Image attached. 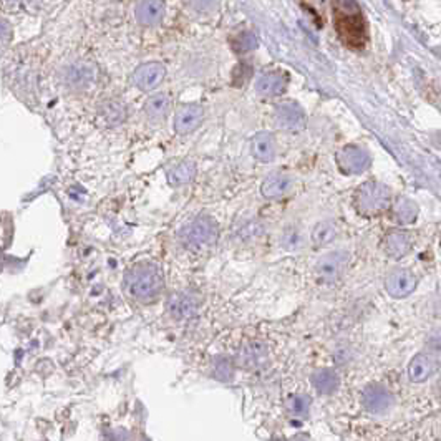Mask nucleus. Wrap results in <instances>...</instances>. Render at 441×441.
<instances>
[{"instance_id":"aec40b11","label":"nucleus","mask_w":441,"mask_h":441,"mask_svg":"<svg viewBox=\"0 0 441 441\" xmlns=\"http://www.w3.org/2000/svg\"><path fill=\"white\" fill-rule=\"evenodd\" d=\"M237 360L244 368L261 367L267 360V347L262 342H249L239 352Z\"/></svg>"},{"instance_id":"9b49d317","label":"nucleus","mask_w":441,"mask_h":441,"mask_svg":"<svg viewBox=\"0 0 441 441\" xmlns=\"http://www.w3.org/2000/svg\"><path fill=\"white\" fill-rule=\"evenodd\" d=\"M64 83L71 90H85L93 83L95 69L86 61H75L64 70Z\"/></svg>"},{"instance_id":"39448f33","label":"nucleus","mask_w":441,"mask_h":441,"mask_svg":"<svg viewBox=\"0 0 441 441\" xmlns=\"http://www.w3.org/2000/svg\"><path fill=\"white\" fill-rule=\"evenodd\" d=\"M348 262V254L343 251H335L330 254H325L320 257L317 264H315V276L320 282L325 284H332V282L339 281L340 276L343 274L345 267Z\"/></svg>"},{"instance_id":"0eeeda50","label":"nucleus","mask_w":441,"mask_h":441,"mask_svg":"<svg viewBox=\"0 0 441 441\" xmlns=\"http://www.w3.org/2000/svg\"><path fill=\"white\" fill-rule=\"evenodd\" d=\"M337 165L347 175H358L370 166V155L360 146H345L337 153Z\"/></svg>"},{"instance_id":"20e7f679","label":"nucleus","mask_w":441,"mask_h":441,"mask_svg":"<svg viewBox=\"0 0 441 441\" xmlns=\"http://www.w3.org/2000/svg\"><path fill=\"white\" fill-rule=\"evenodd\" d=\"M353 203H355V208L360 214H378L383 209H387L388 203H390V191H388L387 186L375 183V181H368L357 189Z\"/></svg>"},{"instance_id":"6ab92c4d","label":"nucleus","mask_w":441,"mask_h":441,"mask_svg":"<svg viewBox=\"0 0 441 441\" xmlns=\"http://www.w3.org/2000/svg\"><path fill=\"white\" fill-rule=\"evenodd\" d=\"M413 246V236L406 231H392L387 234L385 251L388 256L400 259L410 252Z\"/></svg>"},{"instance_id":"4468645a","label":"nucleus","mask_w":441,"mask_h":441,"mask_svg":"<svg viewBox=\"0 0 441 441\" xmlns=\"http://www.w3.org/2000/svg\"><path fill=\"white\" fill-rule=\"evenodd\" d=\"M440 360L435 353L431 352H421L418 355L413 357V360L408 365V377L411 382L421 383L433 375L438 370Z\"/></svg>"},{"instance_id":"2eb2a0df","label":"nucleus","mask_w":441,"mask_h":441,"mask_svg":"<svg viewBox=\"0 0 441 441\" xmlns=\"http://www.w3.org/2000/svg\"><path fill=\"white\" fill-rule=\"evenodd\" d=\"M385 287L387 292L392 297H395V299H404V297H408L411 292L415 290L416 277L413 272L406 269L393 271L392 274L387 277Z\"/></svg>"},{"instance_id":"412c9836","label":"nucleus","mask_w":441,"mask_h":441,"mask_svg":"<svg viewBox=\"0 0 441 441\" xmlns=\"http://www.w3.org/2000/svg\"><path fill=\"white\" fill-rule=\"evenodd\" d=\"M312 385L315 390L322 395H332L334 392H337V388L340 385V378L337 375V372L330 370V368H322V370H317L312 373Z\"/></svg>"},{"instance_id":"f3484780","label":"nucleus","mask_w":441,"mask_h":441,"mask_svg":"<svg viewBox=\"0 0 441 441\" xmlns=\"http://www.w3.org/2000/svg\"><path fill=\"white\" fill-rule=\"evenodd\" d=\"M136 20L145 27L158 25L161 22L163 16H165V4L158 2V0H145V2H138L135 7Z\"/></svg>"},{"instance_id":"c85d7f7f","label":"nucleus","mask_w":441,"mask_h":441,"mask_svg":"<svg viewBox=\"0 0 441 441\" xmlns=\"http://www.w3.org/2000/svg\"><path fill=\"white\" fill-rule=\"evenodd\" d=\"M213 373H214V377L218 378V380H220V382H229V380H233V375H234L233 362L229 360L228 357H218V358H214V362H213Z\"/></svg>"},{"instance_id":"4be33fe9","label":"nucleus","mask_w":441,"mask_h":441,"mask_svg":"<svg viewBox=\"0 0 441 441\" xmlns=\"http://www.w3.org/2000/svg\"><path fill=\"white\" fill-rule=\"evenodd\" d=\"M100 117L103 118V122L108 127H117V124H122L127 119V107L118 100H107L100 108Z\"/></svg>"},{"instance_id":"a878e982","label":"nucleus","mask_w":441,"mask_h":441,"mask_svg":"<svg viewBox=\"0 0 441 441\" xmlns=\"http://www.w3.org/2000/svg\"><path fill=\"white\" fill-rule=\"evenodd\" d=\"M335 236H337V228L330 220H322L312 229V242L319 247L327 246L329 242L334 241Z\"/></svg>"},{"instance_id":"2f4dec72","label":"nucleus","mask_w":441,"mask_h":441,"mask_svg":"<svg viewBox=\"0 0 441 441\" xmlns=\"http://www.w3.org/2000/svg\"><path fill=\"white\" fill-rule=\"evenodd\" d=\"M0 23H2V25H0V38H2V47H6L8 40L12 38V28L11 25H8V22L6 20V18H2Z\"/></svg>"},{"instance_id":"5701e85b","label":"nucleus","mask_w":441,"mask_h":441,"mask_svg":"<svg viewBox=\"0 0 441 441\" xmlns=\"http://www.w3.org/2000/svg\"><path fill=\"white\" fill-rule=\"evenodd\" d=\"M171 107V98L167 93H156L153 97L148 98L145 105V112L148 118L151 119H161L166 117V113L170 112Z\"/></svg>"},{"instance_id":"423d86ee","label":"nucleus","mask_w":441,"mask_h":441,"mask_svg":"<svg viewBox=\"0 0 441 441\" xmlns=\"http://www.w3.org/2000/svg\"><path fill=\"white\" fill-rule=\"evenodd\" d=\"M276 124L286 131H300L307 123L305 112L295 102H282L274 110Z\"/></svg>"},{"instance_id":"6e6552de","label":"nucleus","mask_w":441,"mask_h":441,"mask_svg":"<svg viewBox=\"0 0 441 441\" xmlns=\"http://www.w3.org/2000/svg\"><path fill=\"white\" fill-rule=\"evenodd\" d=\"M362 404L367 411L373 415H383L392 408L393 395L383 385L372 383L363 388L362 392Z\"/></svg>"},{"instance_id":"b1692460","label":"nucleus","mask_w":441,"mask_h":441,"mask_svg":"<svg viewBox=\"0 0 441 441\" xmlns=\"http://www.w3.org/2000/svg\"><path fill=\"white\" fill-rule=\"evenodd\" d=\"M196 176V165L193 161H183L170 171V183L172 186H184L191 183Z\"/></svg>"},{"instance_id":"7c9ffc66","label":"nucleus","mask_w":441,"mask_h":441,"mask_svg":"<svg viewBox=\"0 0 441 441\" xmlns=\"http://www.w3.org/2000/svg\"><path fill=\"white\" fill-rule=\"evenodd\" d=\"M310 408V399L305 395H294L289 399V410L294 416H305Z\"/></svg>"},{"instance_id":"9d476101","label":"nucleus","mask_w":441,"mask_h":441,"mask_svg":"<svg viewBox=\"0 0 441 441\" xmlns=\"http://www.w3.org/2000/svg\"><path fill=\"white\" fill-rule=\"evenodd\" d=\"M292 189H294V180L282 171L267 175L261 184V193L267 199H282L289 196Z\"/></svg>"},{"instance_id":"f257e3e1","label":"nucleus","mask_w":441,"mask_h":441,"mask_svg":"<svg viewBox=\"0 0 441 441\" xmlns=\"http://www.w3.org/2000/svg\"><path fill=\"white\" fill-rule=\"evenodd\" d=\"M163 287H165L163 272L153 262L135 264L124 274V289L133 299L140 302L155 300L161 294Z\"/></svg>"},{"instance_id":"f03ea898","label":"nucleus","mask_w":441,"mask_h":441,"mask_svg":"<svg viewBox=\"0 0 441 441\" xmlns=\"http://www.w3.org/2000/svg\"><path fill=\"white\" fill-rule=\"evenodd\" d=\"M335 28L348 47L360 49L367 42V27L355 2H335Z\"/></svg>"},{"instance_id":"f8f14e48","label":"nucleus","mask_w":441,"mask_h":441,"mask_svg":"<svg viewBox=\"0 0 441 441\" xmlns=\"http://www.w3.org/2000/svg\"><path fill=\"white\" fill-rule=\"evenodd\" d=\"M166 75L165 65L158 64V61H150V64L140 65L133 74V83L143 92H150V90L156 88L161 83Z\"/></svg>"},{"instance_id":"bb28decb","label":"nucleus","mask_w":441,"mask_h":441,"mask_svg":"<svg viewBox=\"0 0 441 441\" xmlns=\"http://www.w3.org/2000/svg\"><path fill=\"white\" fill-rule=\"evenodd\" d=\"M416 216H418V208H416V204L413 203V201L408 198H400L399 201H396L395 218L399 223L410 224L416 219Z\"/></svg>"},{"instance_id":"1a4fd4ad","label":"nucleus","mask_w":441,"mask_h":441,"mask_svg":"<svg viewBox=\"0 0 441 441\" xmlns=\"http://www.w3.org/2000/svg\"><path fill=\"white\" fill-rule=\"evenodd\" d=\"M167 314L176 320L191 319L198 312L199 297L194 292H176L167 299Z\"/></svg>"},{"instance_id":"ddd939ff","label":"nucleus","mask_w":441,"mask_h":441,"mask_svg":"<svg viewBox=\"0 0 441 441\" xmlns=\"http://www.w3.org/2000/svg\"><path fill=\"white\" fill-rule=\"evenodd\" d=\"M204 110L199 103H188L181 107L175 114V129L180 135H188L194 131L203 122Z\"/></svg>"},{"instance_id":"dca6fc26","label":"nucleus","mask_w":441,"mask_h":441,"mask_svg":"<svg viewBox=\"0 0 441 441\" xmlns=\"http://www.w3.org/2000/svg\"><path fill=\"white\" fill-rule=\"evenodd\" d=\"M287 75L281 70L266 71L256 81V92L262 97H276L287 88Z\"/></svg>"},{"instance_id":"a211bd4d","label":"nucleus","mask_w":441,"mask_h":441,"mask_svg":"<svg viewBox=\"0 0 441 441\" xmlns=\"http://www.w3.org/2000/svg\"><path fill=\"white\" fill-rule=\"evenodd\" d=\"M251 153L257 161L269 163L276 158V138L269 131H261L251 140Z\"/></svg>"},{"instance_id":"393cba45","label":"nucleus","mask_w":441,"mask_h":441,"mask_svg":"<svg viewBox=\"0 0 441 441\" xmlns=\"http://www.w3.org/2000/svg\"><path fill=\"white\" fill-rule=\"evenodd\" d=\"M281 246L284 247L286 251L290 252L300 251V249L305 246L304 233H302L297 226H294V224H292V226H287L281 236Z\"/></svg>"},{"instance_id":"7ed1b4c3","label":"nucleus","mask_w":441,"mask_h":441,"mask_svg":"<svg viewBox=\"0 0 441 441\" xmlns=\"http://www.w3.org/2000/svg\"><path fill=\"white\" fill-rule=\"evenodd\" d=\"M219 229L214 219L208 218V216H201V218L191 220L188 226H184L180 233L181 242L189 249H203L218 241Z\"/></svg>"},{"instance_id":"c756f323","label":"nucleus","mask_w":441,"mask_h":441,"mask_svg":"<svg viewBox=\"0 0 441 441\" xmlns=\"http://www.w3.org/2000/svg\"><path fill=\"white\" fill-rule=\"evenodd\" d=\"M261 233H262V224L256 219L244 220V223L239 224V228H237V237L241 239V241H251V239H256Z\"/></svg>"},{"instance_id":"cd10ccee","label":"nucleus","mask_w":441,"mask_h":441,"mask_svg":"<svg viewBox=\"0 0 441 441\" xmlns=\"http://www.w3.org/2000/svg\"><path fill=\"white\" fill-rule=\"evenodd\" d=\"M257 45H259L257 37L249 30L237 33V37L233 38V49L236 50L237 54H247V52L256 50Z\"/></svg>"}]
</instances>
